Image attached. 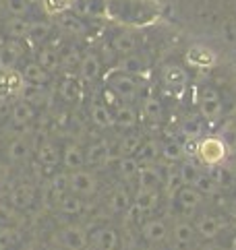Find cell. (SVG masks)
I'll use <instances>...</instances> for the list:
<instances>
[{
	"label": "cell",
	"instance_id": "9",
	"mask_svg": "<svg viewBox=\"0 0 236 250\" xmlns=\"http://www.w3.org/2000/svg\"><path fill=\"white\" fill-rule=\"evenodd\" d=\"M141 236L147 240L149 244H160L170 236L168 223L164 219H147L141 223Z\"/></svg>",
	"mask_w": 236,
	"mask_h": 250
},
{
	"label": "cell",
	"instance_id": "24",
	"mask_svg": "<svg viewBox=\"0 0 236 250\" xmlns=\"http://www.w3.org/2000/svg\"><path fill=\"white\" fill-rule=\"evenodd\" d=\"M112 48L118 52V54L131 56V54H135V52H137V48H139V40L135 38L133 33L122 31V33H118L116 38L112 40Z\"/></svg>",
	"mask_w": 236,
	"mask_h": 250
},
{
	"label": "cell",
	"instance_id": "18",
	"mask_svg": "<svg viewBox=\"0 0 236 250\" xmlns=\"http://www.w3.org/2000/svg\"><path fill=\"white\" fill-rule=\"evenodd\" d=\"M110 159V145L106 141H95L85 151V164L87 166H102Z\"/></svg>",
	"mask_w": 236,
	"mask_h": 250
},
{
	"label": "cell",
	"instance_id": "10",
	"mask_svg": "<svg viewBox=\"0 0 236 250\" xmlns=\"http://www.w3.org/2000/svg\"><path fill=\"white\" fill-rule=\"evenodd\" d=\"M199 108H201V114L205 116L207 120H213L220 116L222 110V104H220V97L213 91L212 87H203L201 89V95H199Z\"/></svg>",
	"mask_w": 236,
	"mask_h": 250
},
{
	"label": "cell",
	"instance_id": "29",
	"mask_svg": "<svg viewBox=\"0 0 236 250\" xmlns=\"http://www.w3.org/2000/svg\"><path fill=\"white\" fill-rule=\"evenodd\" d=\"M33 116H35V110H33V105H29L27 102H17L13 104V110H11V120L17 124V126H27L31 120H33Z\"/></svg>",
	"mask_w": 236,
	"mask_h": 250
},
{
	"label": "cell",
	"instance_id": "14",
	"mask_svg": "<svg viewBox=\"0 0 236 250\" xmlns=\"http://www.w3.org/2000/svg\"><path fill=\"white\" fill-rule=\"evenodd\" d=\"M56 27L62 29L65 33H71V35H85V33H87L85 21L81 19V17H77L75 13L56 15Z\"/></svg>",
	"mask_w": 236,
	"mask_h": 250
},
{
	"label": "cell",
	"instance_id": "41",
	"mask_svg": "<svg viewBox=\"0 0 236 250\" xmlns=\"http://www.w3.org/2000/svg\"><path fill=\"white\" fill-rule=\"evenodd\" d=\"M69 176H71V174H67V172H58V174L52 176L50 190H52V194L56 196L58 201L69 192Z\"/></svg>",
	"mask_w": 236,
	"mask_h": 250
},
{
	"label": "cell",
	"instance_id": "3",
	"mask_svg": "<svg viewBox=\"0 0 236 250\" xmlns=\"http://www.w3.org/2000/svg\"><path fill=\"white\" fill-rule=\"evenodd\" d=\"M108 89L122 102H133L139 93V83L135 81L131 75H124V73H118L112 75L110 81H108Z\"/></svg>",
	"mask_w": 236,
	"mask_h": 250
},
{
	"label": "cell",
	"instance_id": "45",
	"mask_svg": "<svg viewBox=\"0 0 236 250\" xmlns=\"http://www.w3.org/2000/svg\"><path fill=\"white\" fill-rule=\"evenodd\" d=\"M4 8L13 17H23L25 19L27 11H29V2L27 0H4Z\"/></svg>",
	"mask_w": 236,
	"mask_h": 250
},
{
	"label": "cell",
	"instance_id": "30",
	"mask_svg": "<svg viewBox=\"0 0 236 250\" xmlns=\"http://www.w3.org/2000/svg\"><path fill=\"white\" fill-rule=\"evenodd\" d=\"M35 62H38L46 73H54V70L60 68V56L56 54V50H52V48H40L38 56H35Z\"/></svg>",
	"mask_w": 236,
	"mask_h": 250
},
{
	"label": "cell",
	"instance_id": "48",
	"mask_svg": "<svg viewBox=\"0 0 236 250\" xmlns=\"http://www.w3.org/2000/svg\"><path fill=\"white\" fill-rule=\"evenodd\" d=\"M11 110H13L11 102H8V100H0V120L11 118Z\"/></svg>",
	"mask_w": 236,
	"mask_h": 250
},
{
	"label": "cell",
	"instance_id": "28",
	"mask_svg": "<svg viewBox=\"0 0 236 250\" xmlns=\"http://www.w3.org/2000/svg\"><path fill=\"white\" fill-rule=\"evenodd\" d=\"M112 108H108L106 104H94L92 110H89V116H92V122L97 128H110L114 126V116L110 112Z\"/></svg>",
	"mask_w": 236,
	"mask_h": 250
},
{
	"label": "cell",
	"instance_id": "37",
	"mask_svg": "<svg viewBox=\"0 0 236 250\" xmlns=\"http://www.w3.org/2000/svg\"><path fill=\"white\" fill-rule=\"evenodd\" d=\"M160 155L166 159L168 164H176L185 157V149H183V143H176V141H168L162 145L160 149Z\"/></svg>",
	"mask_w": 236,
	"mask_h": 250
},
{
	"label": "cell",
	"instance_id": "13",
	"mask_svg": "<svg viewBox=\"0 0 236 250\" xmlns=\"http://www.w3.org/2000/svg\"><path fill=\"white\" fill-rule=\"evenodd\" d=\"M0 250H25V234L13 228H0Z\"/></svg>",
	"mask_w": 236,
	"mask_h": 250
},
{
	"label": "cell",
	"instance_id": "5",
	"mask_svg": "<svg viewBox=\"0 0 236 250\" xmlns=\"http://www.w3.org/2000/svg\"><path fill=\"white\" fill-rule=\"evenodd\" d=\"M197 155L203 159L207 166H217L226 155V145L220 139H205L203 143H199Z\"/></svg>",
	"mask_w": 236,
	"mask_h": 250
},
{
	"label": "cell",
	"instance_id": "40",
	"mask_svg": "<svg viewBox=\"0 0 236 250\" xmlns=\"http://www.w3.org/2000/svg\"><path fill=\"white\" fill-rule=\"evenodd\" d=\"M143 114H145V118H149L153 122H160L162 116H164L162 102L158 100V97H147V100L143 102Z\"/></svg>",
	"mask_w": 236,
	"mask_h": 250
},
{
	"label": "cell",
	"instance_id": "11",
	"mask_svg": "<svg viewBox=\"0 0 236 250\" xmlns=\"http://www.w3.org/2000/svg\"><path fill=\"white\" fill-rule=\"evenodd\" d=\"M158 203H160V190H137V194L133 196L131 211H135L141 217L143 213H151L158 207Z\"/></svg>",
	"mask_w": 236,
	"mask_h": 250
},
{
	"label": "cell",
	"instance_id": "34",
	"mask_svg": "<svg viewBox=\"0 0 236 250\" xmlns=\"http://www.w3.org/2000/svg\"><path fill=\"white\" fill-rule=\"evenodd\" d=\"M46 87H42V85H31V83H23L21 87V91L19 95L23 97V102H27L29 105L33 104H42L44 100H46Z\"/></svg>",
	"mask_w": 236,
	"mask_h": 250
},
{
	"label": "cell",
	"instance_id": "15",
	"mask_svg": "<svg viewBox=\"0 0 236 250\" xmlns=\"http://www.w3.org/2000/svg\"><path fill=\"white\" fill-rule=\"evenodd\" d=\"M60 164L67 169H71V172L83 169V166H85L83 149H81L79 145H75V143H69V145L65 147V151H62V155H60Z\"/></svg>",
	"mask_w": 236,
	"mask_h": 250
},
{
	"label": "cell",
	"instance_id": "2",
	"mask_svg": "<svg viewBox=\"0 0 236 250\" xmlns=\"http://www.w3.org/2000/svg\"><path fill=\"white\" fill-rule=\"evenodd\" d=\"M97 178L95 174L87 172V169H77V172H71L69 176V192L77 194L81 199H89L97 192Z\"/></svg>",
	"mask_w": 236,
	"mask_h": 250
},
{
	"label": "cell",
	"instance_id": "26",
	"mask_svg": "<svg viewBox=\"0 0 236 250\" xmlns=\"http://www.w3.org/2000/svg\"><path fill=\"white\" fill-rule=\"evenodd\" d=\"M176 201L180 205V209L185 211H195L199 205L203 203V196L199 194L193 186H183L178 192H176Z\"/></svg>",
	"mask_w": 236,
	"mask_h": 250
},
{
	"label": "cell",
	"instance_id": "39",
	"mask_svg": "<svg viewBox=\"0 0 236 250\" xmlns=\"http://www.w3.org/2000/svg\"><path fill=\"white\" fill-rule=\"evenodd\" d=\"M58 93H60V97L65 102H77L79 97H81V87H79V83L75 81V79H65V81L60 83V89H58Z\"/></svg>",
	"mask_w": 236,
	"mask_h": 250
},
{
	"label": "cell",
	"instance_id": "42",
	"mask_svg": "<svg viewBox=\"0 0 236 250\" xmlns=\"http://www.w3.org/2000/svg\"><path fill=\"white\" fill-rule=\"evenodd\" d=\"M178 174H180V180H183L185 186H193V182L197 180V176L201 174L199 172V167L195 162H190V159H187V162L180 164L178 167Z\"/></svg>",
	"mask_w": 236,
	"mask_h": 250
},
{
	"label": "cell",
	"instance_id": "12",
	"mask_svg": "<svg viewBox=\"0 0 236 250\" xmlns=\"http://www.w3.org/2000/svg\"><path fill=\"white\" fill-rule=\"evenodd\" d=\"M31 143L29 139H25V137H19V139H13L11 143H8V147H6V157H8V162H13V164H23L27 162V159L31 157Z\"/></svg>",
	"mask_w": 236,
	"mask_h": 250
},
{
	"label": "cell",
	"instance_id": "17",
	"mask_svg": "<svg viewBox=\"0 0 236 250\" xmlns=\"http://www.w3.org/2000/svg\"><path fill=\"white\" fill-rule=\"evenodd\" d=\"M79 75L81 79H83L85 83H94L99 79V75H102V62H99V58L95 54H87L81 58L79 62Z\"/></svg>",
	"mask_w": 236,
	"mask_h": 250
},
{
	"label": "cell",
	"instance_id": "27",
	"mask_svg": "<svg viewBox=\"0 0 236 250\" xmlns=\"http://www.w3.org/2000/svg\"><path fill=\"white\" fill-rule=\"evenodd\" d=\"M143 145V137L139 132H126L118 143V157H135V153Z\"/></svg>",
	"mask_w": 236,
	"mask_h": 250
},
{
	"label": "cell",
	"instance_id": "7",
	"mask_svg": "<svg viewBox=\"0 0 236 250\" xmlns=\"http://www.w3.org/2000/svg\"><path fill=\"white\" fill-rule=\"evenodd\" d=\"M195 238H197V231L190 221H178L174 229H172V246L176 250H189L195 244Z\"/></svg>",
	"mask_w": 236,
	"mask_h": 250
},
{
	"label": "cell",
	"instance_id": "43",
	"mask_svg": "<svg viewBox=\"0 0 236 250\" xmlns=\"http://www.w3.org/2000/svg\"><path fill=\"white\" fill-rule=\"evenodd\" d=\"M180 132L185 135L187 141H197L199 135L203 132V126L197 118H187V120H183V124H180Z\"/></svg>",
	"mask_w": 236,
	"mask_h": 250
},
{
	"label": "cell",
	"instance_id": "38",
	"mask_svg": "<svg viewBox=\"0 0 236 250\" xmlns=\"http://www.w3.org/2000/svg\"><path fill=\"white\" fill-rule=\"evenodd\" d=\"M217 186H220V184H217L207 172H205V174H199L197 180L193 182V188H195L199 194H201V196H212V194H215V192H217Z\"/></svg>",
	"mask_w": 236,
	"mask_h": 250
},
{
	"label": "cell",
	"instance_id": "19",
	"mask_svg": "<svg viewBox=\"0 0 236 250\" xmlns=\"http://www.w3.org/2000/svg\"><path fill=\"white\" fill-rule=\"evenodd\" d=\"M149 66V60L141 56V54H131V56H122V60L118 62V70L124 75H141L145 73Z\"/></svg>",
	"mask_w": 236,
	"mask_h": 250
},
{
	"label": "cell",
	"instance_id": "50",
	"mask_svg": "<svg viewBox=\"0 0 236 250\" xmlns=\"http://www.w3.org/2000/svg\"><path fill=\"white\" fill-rule=\"evenodd\" d=\"M203 250H226V248H224V246H220V244H213V242H212V244L203 246Z\"/></svg>",
	"mask_w": 236,
	"mask_h": 250
},
{
	"label": "cell",
	"instance_id": "46",
	"mask_svg": "<svg viewBox=\"0 0 236 250\" xmlns=\"http://www.w3.org/2000/svg\"><path fill=\"white\" fill-rule=\"evenodd\" d=\"M166 83L174 85V87H183L187 83V75L180 66H168L166 68Z\"/></svg>",
	"mask_w": 236,
	"mask_h": 250
},
{
	"label": "cell",
	"instance_id": "49",
	"mask_svg": "<svg viewBox=\"0 0 236 250\" xmlns=\"http://www.w3.org/2000/svg\"><path fill=\"white\" fill-rule=\"evenodd\" d=\"M42 250H65V248H60L58 244H54V242H50V244H44V246H42Z\"/></svg>",
	"mask_w": 236,
	"mask_h": 250
},
{
	"label": "cell",
	"instance_id": "35",
	"mask_svg": "<svg viewBox=\"0 0 236 250\" xmlns=\"http://www.w3.org/2000/svg\"><path fill=\"white\" fill-rule=\"evenodd\" d=\"M139 162L135 157H118V164H116V169H118V176L122 180H135L139 174Z\"/></svg>",
	"mask_w": 236,
	"mask_h": 250
},
{
	"label": "cell",
	"instance_id": "51",
	"mask_svg": "<svg viewBox=\"0 0 236 250\" xmlns=\"http://www.w3.org/2000/svg\"><path fill=\"white\" fill-rule=\"evenodd\" d=\"M27 2H33V4H40L42 0H27Z\"/></svg>",
	"mask_w": 236,
	"mask_h": 250
},
{
	"label": "cell",
	"instance_id": "36",
	"mask_svg": "<svg viewBox=\"0 0 236 250\" xmlns=\"http://www.w3.org/2000/svg\"><path fill=\"white\" fill-rule=\"evenodd\" d=\"M50 31H52V25L46 21H35L29 23V31H27V40L33 42V43H44L50 38Z\"/></svg>",
	"mask_w": 236,
	"mask_h": 250
},
{
	"label": "cell",
	"instance_id": "21",
	"mask_svg": "<svg viewBox=\"0 0 236 250\" xmlns=\"http://www.w3.org/2000/svg\"><path fill=\"white\" fill-rule=\"evenodd\" d=\"M21 58V50L15 43H6V46H0V73H13L17 62Z\"/></svg>",
	"mask_w": 236,
	"mask_h": 250
},
{
	"label": "cell",
	"instance_id": "4",
	"mask_svg": "<svg viewBox=\"0 0 236 250\" xmlns=\"http://www.w3.org/2000/svg\"><path fill=\"white\" fill-rule=\"evenodd\" d=\"M35 199H38V190L35 186L29 182H21L11 188V194H8V203L15 211H27L33 207Z\"/></svg>",
	"mask_w": 236,
	"mask_h": 250
},
{
	"label": "cell",
	"instance_id": "47",
	"mask_svg": "<svg viewBox=\"0 0 236 250\" xmlns=\"http://www.w3.org/2000/svg\"><path fill=\"white\" fill-rule=\"evenodd\" d=\"M44 8H46V13L50 15H62L71 6V0H42Z\"/></svg>",
	"mask_w": 236,
	"mask_h": 250
},
{
	"label": "cell",
	"instance_id": "33",
	"mask_svg": "<svg viewBox=\"0 0 236 250\" xmlns=\"http://www.w3.org/2000/svg\"><path fill=\"white\" fill-rule=\"evenodd\" d=\"M58 209H60V213H65V215H79V213L85 209V203L77 194H65L58 201Z\"/></svg>",
	"mask_w": 236,
	"mask_h": 250
},
{
	"label": "cell",
	"instance_id": "6",
	"mask_svg": "<svg viewBox=\"0 0 236 250\" xmlns=\"http://www.w3.org/2000/svg\"><path fill=\"white\" fill-rule=\"evenodd\" d=\"M89 242L95 250H118V244H120V238H118V231L114 228H97L92 231L89 236Z\"/></svg>",
	"mask_w": 236,
	"mask_h": 250
},
{
	"label": "cell",
	"instance_id": "20",
	"mask_svg": "<svg viewBox=\"0 0 236 250\" xmlns=\"http://www.w3.org/2000/svg\"><path fill=\"white\" fill-rule=\"evenodd\" d=\"M160 149L162 147L156 139H147V141H143V145L135 153V159L139 162V166H153L160 157Z\"/></svg>",
	"mask_w": 236,
	"mask_h": 250
},
{
	"label": "cell",
	"instance_id": "16",
	"mask_svg": "<svg viewBox=\"0 0 236 250\" xmlns=\"http://www.w3.org/2000/svg\"><path fill=\"white\" fill-rule=\"evenodd\" d=\"M131 207H133V196L126 188H116L110 194V199H108V209L114 215H126V213H131Z\"/></svg>",
	"mask_w": 236,
	"mask_h": 250
},
{
	"label": "cell",
	"instance_id": "22",
	"mask_svg": "<svg viewBox=\"0 0 236 250\" xmlns=\"http://www.w3.org/2000/svg\"><path fill=\"white\" fill-rule=\"evenodd\" d=\"M112 116H114V126L120 130H131V128H135V124H137V114H135V110L129 104H122V105H118V108H114Z\"/></svg>",
	"mask_w": 236,
	"mask_h": 250
},
{
	"label": "cell",
	"instance_id": "8",
	"mask_svg": "<svg viewBox=\"0 0 236 250\" xmlns=\"http://www.w3.org/2000/svg\"><path fill=\"white\" fill-rule=\"evenodd\" d=\"M139 190H160L164 184V172L158 166H141L137 174Z\"/></svg>",
	"mask_w": 236,
	"mask_h": 250
},
{
	"label": "cell",
	"instance_id": "25",
	"mask_svg": "<svg viewBox=\"0 0 236 250\" xmlns=\"http://www.w3.org/2000/svg\"><path fill=\"white\" fill-rule=\"evenodd\" d=\"M21 77H23L25 83L42 85V87H46V83L50 81V73H46L38 62H29V64H25V68L21 70Z\"/></svg>",
	"mask_w": 236,
	"mask_h": 250
},
{
	"label": "cell",
	"instance_id": "23",
	"mask_svg": "<svg viewBox=\"0 0 236 250\" xmlns=\"http://www.w3.org/2000/svg\"><path fill=\"white\" fill-rule=\"evenodd\" d=\"M195 231L201 238H205V240H213L215 236H217V231L222 229V221L220 219H215L213 215H203V217H199L195 223Z\"/></svg>",
	"mask_w": 236,
	"mask_h": 250
},
{
	"label": "cell",
	"instance_id": "1",
	"mask_svg": "<svg viewBox=\"0 0 236 250\" xmlns=\"http://www.w3.org/2000/svg\"><path fill=\"white\" fill-rule=\"evenodd\" d=\"M52 242L65 250H85L89 244V234L81 226H65L54 234Z\"/></svg>",
	"mask_w": 236,
	"mask_h": 250
},
{
	"label": "cell",
	"instance_id": "32",
	"mask_svg": "<svg viewBox=\"0 0 236 250\" xmlns=\"http://www.w3.org/2000/svg\"><path fill=\"white\" fill-rule=\"evenodd\" d=\"M38 162L46 167H56L60 164V151L54 143H44L38 149Z\"/></svg>",
	"mask_w": 236,
	"mask_h": 250
},
{
	"label": "cell",
	"instance_id": "31",
	"mask_svg": "<svg viewBox=\"0 0 236 250\" xmlns=\"http://www.w3.org/2000/svg\"><path fill=\"white\" fill-rule=\"evenodd\" d=\"M4 31L8 38L13 40H23L27 38V31H29V21L23 19V17H11L4 23Z\"/></svg>",
	"mask_w": 236,
	"mask_h": 250
},
{
	"label": "cell",
	"instance_id": "44",
	"mask_svg": "<svg viewBox=\"0 0 236 250\" xmlns=\"http://www.w3.org/2000/svg\"><path fill=\"white\" fill-rule=\"evenodd\" d=\"M19 221V211H15L11 205L0 203V228H13Z\"/></svg>",
	"mask_w": 236,
	"mask_h": 250
}]
</instances>
